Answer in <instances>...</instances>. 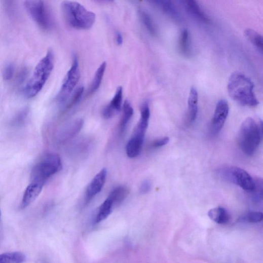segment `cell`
Wrapping results in <instances>:
<instances>
[{"instance_id": "cell-1", "label": "cell", "mask_w": 263, "mask_h": 263, "mask_svg": "<svg viewBox=\"0 0 263 263\" xmlns=\"http://www.w3.org/2000/svg\"><path fill=\"white\" fill-rule=\"evenodd\" d=\"M254 87L253 82L246 75L235 71L229 79L228 90L230 97L239 104L254 107L259 104L253 91Z\"/></svg>"}, {"instance_id": "cell-2", "label": "cell", "mask_w": 263, "mask_h": 263, "mask_svg": "<svg viewBox=\"0 0 263 263\" xmlns=\"http://www.w3.org/2000/svg\"><path fill=\"white\" fill-rule=\"evenodd\" d=\"M61 8L65 21L72 28L88 29L95 23V14L79 3L64 1L61 4Z\"/></svg>"}, {"instance_id": "cell-3", "label": "cell", "mask_w": 263, "mask_h": 263, "mask_svg": "<svg viewBox=\"0 0 263 263\" xmlns=\"http://www.w3.org/2000/svg\"><path fill=\"white\" fill-rule=\"evenodd\" d=\"M54 65L53 53L49 51L36 65L32 77L25 88L24 93L27 98L34 97L42 90L50 77Z\"/></svg>"}, {"instance_id": "cell-4", "label": "cell", "mask_w": 263, "mask_h": 263, "mask_svg": "<svg viewBox=\"0 0 263 263\" xmlns=\"http://www.w3.org/2000/svg\"><path fill=\"white\" fill-rule=\"evenodd\" d=\"M261 122L258 124L251 118L244 121L239 135V145L244 154L252 156L255 153L261 142Z\"/></svg>"}, {"instance_id": "cell-5", "label": "cell", "mask_w": 263, "mask_h": 263, "mask_svg": "<svg viewBox=\"0 0 263 263\" xmlns=\"http://www.w3.org/2000/svg\"><path fill=\"white\" fill-rule=\"evenodd\" d=\"M62 167L61 160L59 156L48 154L32 168L30 174L31 181L45 184L51 176L62 169Z\"/></svg>"}, {"instance_id": "cell-6", "label": "cell", "mask_w": 263, "mask_h": 263, "mask_svg": "<svg viewBox=\"0 0 263 263\" xmlns=\"http://www.w3.org/2000/svg\"><path fill=\"white\" fill-rule=\"evenodd\" d=\"M223 180L236 184L246 192H252L255 186L254 179L245 170L237 167H224L217 171Z\"/></svg>"}, {"instance_id": "cell-7", "label": "cell", "mask_w": 263, "mask_h": 263, "mask_svg": "<svg viewBox=\"0 0 263 263\" xmlns=\"http://www.w3.org/2000/svg\"><path fill=\"white\" fill-rule=\"evenodd\" d=\"M81 78L79 61L77 56H74L72 65L67 71L64 79L59 93L57 96V101L63 105L67 100L72 92L77 87Z\"/></svg>"}, {"instance_id": "cell-8", "label": "cell", "mask_w": 263, "mask_h": 263, "mask_svg": "<svg viewBox=\"0 0 263 263\" xmlns=\"http://www.w3.org/2000/svg\"><path fill=\"white\" fill-rule=\"evenodd\" d=\"M26 10L33 21L41 28L49 30L53 26L50 12L42 1H27L24 3Z\"/></svg>"}, {"instance_id": "cell-9", "label": "cell", "mask_w": 263, "mask_h": 263, "mask_svg": "<svg viewBox=\"0 0 263 263\" xmlns=\"http://www.w3.org/2000/svg\"><path fill=\"white\" fill-rule=\"evenodd\" d=\"M229 110L227 100L221 99L217 103L210 126V131L212 135H216L220 132L228 117Z\"/></svg>"}, {"instance_id": "cell-10", "label": "cell", "mask_w": 263, "mask_h": 263, "mask_svg": "<svg viewBox=\"0 0 263 263\" xmlns=\"http://www.w3.org/2000/svg\"><path fill=\"white\" fill-rule=\"evenodd\" d=\"M107 170H101L93 178L87 187L85 194V203H89L102 191L107 177Z\"/></svg>"}, {"instance_id": "cell-11", "label": "cell", "mask_w": 263, "mask_h": 263, "mask_svg": "<svg viewBox=\"0 0 263 263\" xmlns=\"http://www.w3.org/2000/svg\"><path fill=\"white\" fill-rule=\"evenodd\" d=\"M123 98V89L119 87L110 102L104 108L102 116L105 119H110L115 117L120 111Z\"/></svg>"}, {"instance_id": "cell-12", "label": "cell", "mask_w": 263, "mask_h": 263, "mask_svg": "<svg viewBox=\"0 0 263 263\" xmlns=\"http://www.w3.org/2000/svg\"><path fill=\"white\" fill-rule=\"evenodd\" d=\"M44 184L37 182H31L26 187L20 205L24 209L33 203L41 194Z\"/></svg>"}, {"instance_id": "cell-13", "label": "cell", "mask_w": 263, "mask_h": 263, "mask_svg": "<svg viewBox=\"0 0 263 263\" xmlns=\"http://www.w3.org/2000/svg\"><path fill=\"white\" fill-rule=\"evenodd\" d=\"M84 124L83 120L79 119L67 125L60 133V140L66 142L76 136L82 130Z\"/></svg>"}, {"instance_id": "cell-14", "label": "cell", "mask_w": 263, "mask_h": 263, "mask_svg": "<svg viewBox=\"0 0 263 263\" xmlns=\"http://www.w3.org/2000/svg\"><path fill=\"white\" fill-rule=\"evenodd\" d=\"M199 95L197 89H191L189 99H187V121L190 124L197 119L198 112Z\"/></svg>"}, {"instance_id": "cell-15", "label": "cell", "mask_w": 263, "mask_h": 263, "mask_svg": "<svg viewBox=\"0 0 263 263\" xmlns=\"http://www.w3.org/2000/svg\"><path fill=\"white\" fill-rule=\"evenodd\" d=\"M144 136L133 134L126 145V154L131 159L137 157L141 153Z\"/></svg>"}, {"instance_id": "cell-16", "label": "cell", "mask_w": 263, "mask_h": 263, "mask_svg": "<svg viewBox=\"0 0 263 263\" xmlns=\"http://www.w3.org/2000/svg\"><path fill=\"white\" fill-rule=\"evenodd\" d=\"M150 117V109L147 102H144L140 108V118L134 134L145 136L148 126Z\"/></svg>"}, {"instance_id": "cell-17", "label": "cell", "mask_w": 263, "mask_h": 263, "mask_svg": "<svg viewBox=\"0 0 263 263\" xmlns=\"http://www.w3.org/2000/svg\"><path fill=\"white\" fill-rule=\"evenodd\" d=\"M209 217L218 224H227L231 219V215L226 209L218 207L210 210L208 213Z\"/></svg>"}, {"instance_id": "cell-18", "label": "cell", "mask_w": 263, "mask_h": 263, "mask_svg": "<svg viewBox=\"0 0 263 263\" xmlns=\"http://www.w3.org/2000/svg\"><path fill=\"white\" fill-rule=\"evenodd\" d=\"M185 7L190 13L200 21L206 23L210 21L208 16L201 8L198 3L194 0H187L184 2Z\"/></svg>"}, {"instance_id": "cell-19", "label": "cell", "mask_w": 263, "mask_h": 263, "mask_svg": "<svg viewBox=\"0 0 263 263\" xmlns=\"http://www.w3.org/2000/svg\"><path fill=\"white\" fill-rule=\"evenodd\" d=\"M129 194L127 187L124 185L118 186L109 194L108 198L114 203L115 207L120 205L126 199Z\"/></svg>"}, {"instance_id": "cell-20", "label": "cell", "mask_w": 263, "mask_h": 263, "mask_svg": "<svg viewBox=\"0 0 263 263\" xmlns=\"http://www.w3.org/2000/svg\"><path fill=\"white\" fill-rule=\"evenodd\" d=\"M155 6L159 8L164 13L172 18L179 20L180 15L174 5L168 0H159L152 2Z\"/></svg>"}, {"instance_id": "cell-21", "label": "cell", "mask_w": 263, "mask_h": 263, "mask_svg": "<svg viewBox=\"0 0 263 263\" xmlns=\"http://www.w3.org/2000/svg\"><path fill=\"white\" fill-rule=\"evenodd\" d=\"M133 114L134 109L128 100H126L123 105V115L119 124L120 134L122 135L125 132Z\"/></svg>"}, {"instance_id": "cell-22", "label": "cell", "mask_w": 263, "mask_h": 263, "mask_svg": "<svg viewBox=\"0 0 263 263\" xmlns=\"http://www.w3.org/2000/svg\"><path fill=\"white\" fill-rule=\"evenodd\" d=\"M179 49L181 54L185 57H189L192 54L190 33L186 29H183L180 33Z\"/></svg>"}, {"instance_id": "cell-23", "label": "cell", "mask_w": 263, "mask_h": 263, "mask_svg": "<svg viewBox=\"0 0 263 263\" xmlns=\"http://www.w3.org/2000/svg\"><path fill=\"white\" fill-rule=\"evenodd\" d=\"M114 207V203L107 197L98 209L95 218V223H99L106 219L111 213Z\"/></svg>"}, {"instance_id": "cell-24", "label": "cell", "mask_w": 263, "mask_h": 263, "mask_svg": "<svg viewBox=\"0 0 263 263\" xmlns=\"http://www.w3.org/2000/svg\"><path fill=\"white\" fill-rule=\"evenodd\" d=\"M244 34L247 40L258 51L262 54V37L256 30L252 28H247Z\"/></svg>"}, {"instance_id": "cell-25", "label": "cell", "mask_w": 263, "mask_h": 263, "mask_svg": "<svg viewBox=\"0 0 263 263\" xmlns=\"http://www.w3.org/2000/svg\"><path fill=\"white\" fill-rule=\"evenodd\" d=\"M138 12L140 20L147 30L153 35H156L157 34L158 30L152 17L142 9H139Z\"/></svg>"}, {"instance_id": "cell-26", "label": "cell", "mask_w": 263, "mask_h": 263, "mask_svg": "<svg viewBox=\"0 0 263 263\" xmlns=\"http://www.w3.org/2000/svg\"><path fill=\"white\" fill-rule=\"evenodd\" d=\"M106 67V62H103L96 70L93 82L90 86L89 93H94L99 88Z\"/></svg>"}, {"instance_id": "cell-27", "label": "cell", "mask_w": 263, "mask_h": 263, "mask_svg": "<svg viewBox=\"0 0 263 263\" xmlns=\"http://www.w3.org/2000/svg\"><path fill=\"white\" fill-rule=\"evenodd\" d=\"M25 260V254L20 252H11L0 254V263H23Z\"/></svg>"}, {"instance_id": "cell-28", "label": "cell", "mask_w": 263, "mask_h": 263, "mask_svg": "<svg viewBox=\"0 0 263 263\" xmlns=\"http://www.w3.org/2000/svg\"><path fill=\"white\" fill-rule=\"evenodd\" d=\"M84 92V88L83 87L79 88L76 91L74 92L68 103L65 104L63 108L62 111L65 112L76 105L80 101Z\"/></svg>"}, {"instance_id": "cell-29", "label": "cell", "mask_w": 263, "mask_h": 263, "mask_svg": "<svg viewBox=\"0 0 263 263\" xmlns=\"http://www.w3.org/2000/svg\"><path fill=\"white\" fill-rule=\"evenodd\" d=\"M262 213L258 211H250L243 215L239 220L241 222L257 223L262 220Z\"/></svg>"}, {"instance_id": "cell-30", "label": "cell", "mask_w": 263, "mask_h": 263, "mask_svg": "<svg viewBox=\"0 0 263 263\" xmlns=\"http://www.w3.org/2000/svg\"><path fill=\"white\" fill-rule=\"evenodd\" d=\"M255 186L254 191L251 192L254 201L259 202L262 200V181L257 179L254 180Z\"/></svg>"}, {"instance_id": "cell-31", "label": "cell", "mask_w": 263, "mask_h": 263, "mask_svg": "<svg viewBox=\"0 0 263 263\" xmlns=\"http://www.w3.org/2000/svg\"><path fill=\"white\" fill-rule=\"evenodd\" d=\"M29 114V109L25 108L19 111L14 118L12 124L15 126H20L24 123Z\"/></svg>"}, {"instance_id": "cell-32", "label": "cell", "mask_w": 263, "mask_h": 263, "mask_svg": "<svg viewBox=\"0 0 263 263\" xmlns=\"http://www.w3.org/2000/svg\"><path fill=\"white\" fill-rule=\"evenodd\" d=\"M15 71L14 66L12 64H8L5 68L3 78L5 81H10L13 77Z\"/></svg>"}, {"instance_id": "cell-33", "label": "cell", "mask_w": 263, "mask_h": 263, "mask_svg": "<svg viewBox=\"0 0 263 263\" xmlns=\"http://www.w3.org/2000/svg\"><path fill=\"white\" fill-rule=\"evenodd\" d=\"M152 187V183L149 180L145 179L143 180L139 187V192L142 195L147 194L151 191Z\"/></svg>"}, {"instance_id": "cell-34", "label": "cell", "mask_w": 263, "mask_h": 263, "mask_svg": "<svg viewBox=\"0 0 263 263\" xmlns=\"http://www.w3.org/2000/svg\"><path fill=\"white\" fill-rule=\"evenodd\" d=\"M169 142V138L168 137H163L155 140L152 144L151 146L154 148H158L166 145Z\"/></svg>"}, {"instance_id": "cell-35", "label": "cell", "mask_w": 263, "mask_h": 263, "mask_svg": "<svg viewBox=\"0 0 263 263\" xmlns=\"http://www.w3.org/2000/svg\"><path fill=\"white\" fill-rule=\"evenodd\" d=\"M116 42L118 45L121 46L123 43V36L120 32H117L116 36Z\"/></svg>"}, {"instance_id": "cell-36", "label": "cell", "mask_w": 263, "mask_h": 263, "mask_svg": "<svg viewBox=\"0 0 263 263\" xmlns=\"http://www.w3.org/2000/svg\"><path fill=\"white\" fill-rule=\"evenodd\" d=\"M27 74V70L24 68L22 69L20 73L19 74V82H22L24 80Z\"/></svg>"}, {"instance_id": "cell-37", "label": "cell", "mask_w": 263, "mask_h": 263, "mask_svg": "<svg viewBox=\"0 0 263 263\" xmlns=\"http://www.w3.org/2000/svg\"><path fill=\"white\" fill-rule=\"evenodd\" d=\"M1 217H2V212H1V210H0V220H1Z\"/></svg>"}]
</instances>
